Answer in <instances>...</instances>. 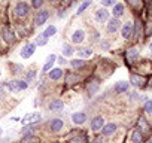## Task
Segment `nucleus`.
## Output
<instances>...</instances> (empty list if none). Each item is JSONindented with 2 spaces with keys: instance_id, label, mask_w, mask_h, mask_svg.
I'll return each mask as SVG.
<instances>
[{
  "instance_id": "nucleus-16",
  "label": "nucleus",
  "mask_w": 152,
  "mask_h": 143,
  "mask_svg": "<svg viewBox=\"0 0 152 143\" xmlns=\"http://www.w3.org/2000/svg\"><path fill=\"white\" fill-rule=\"evenodd\" d=\"M115 131H116V124L109 122V124H104V127L102 128V131H100V133H102L103 136H106V137H107V136H112Z\"/></svg>"
},
{
  "instance_id": "nucleus-13",
  "label": "nucleus",
  "mask_w": 152,
  "mask_h": 143,
  "mask_svg": "<svg viewBox=\"0 0 152 143\" xmlns=\"http://www.w3.org/2000/svg\"><path fill=\"white\" fill-rule=\"evenodd\" d=\"M96 20L99 23H104V21H109V11L106 8H102V9H97L96 11Z\"/></svg>"
},
{
  "instance_id": "nucleus-35",
  "label": "nucleus",
  "mask_w": 152,
  "mask_h": 143,
  "mask_svg": "<svg viewBox=\"0 0 152 143\" xmlns=\"http://www.w3.org/2000/svg\"><path fill=\"white\" fill-rule=\"evenodd\" d=\"M145 112L146 113H152V100H148L146 103H145Z\"/></svg>"
},
{
  "instance_id": "nucleus-14",
  "label": "nucleus",
  "mask_w": 152,
  "mask_h": 143,
  "mask_svg": "<svg viewBox=\"0 0 152 143\" xmlns=\"http://www.w3.org/2000/svg\"><path fill=\"white\" fill-rule=\"evenodd\" d=\"M119 28H121V21L118 18H112V20L107 21V31L109 33H115Z\"/></svg>"
},
{
  "instance_id": "nucleus-30",
  "label": "nucleus",
  "mask_w": 152,
  "mask_h": 143,
  "mask_svg": "<svg viewBox=\"0 0 152 143\" xmlns=\"http://www.w3.org/2000/svg\"><path fill=\"white\" fill-rule=\"evenodd\" d=\"M70 64H72V67H75V69H81V67L85 66V61H84L82 58H75V60L70 61Z\"/></svg>"
},
{
  "instance_id": "nucleus-25",
  "label": "nucleus",
  "mask_w": 152,
  "mask_h": 143,
  "mask_svg": "<svg viewBox=\"0 0 152 143\" xmlns=\"http://www.w3.org/2000/svg\"><path fill=\"white\" fill-rule=\"evenodd\" d=\"M55 60H57V57H55L54 54H52V55H49V57L46 58V63H45V66H43V72H49V70L52 69V66H54Z\"/></svg>"
},
{
  "instance_id": "nucleus-21",
  "label": "nucleus",
  "mask_w": 152,
  "mask_h": 143,
  "mask_svg": "<svg viewBox=\"0 0 152 143\" xmlns=\"http://www.w3.org/2000/svg\"><path fill=\"white\" fill-rule=\"evenodd\" d=\"M63 107H64V103H63V100H52L51 103H49V110H54V112H60V110H63Z\"/></svg>"
},
{
  "instance_id": "nucleus-11",
  "label": "nucleus",
  "mask_w": 152,
  "mask_h": 143,
  "mask_svg": "<svg viewBox=\"0 0 152 143\" xmlns=\"http://www.w3.org/2000/svg\"><path fill=\"white\" fill-rule=\"evenodd\" d=\"M103 127H104V119H103L102 116H96V118L91 121V130H93V131L99 133V131H102Z\"/></svg>"
},
{
  "instance_id": "nucleus-34",
  "label": "nucleus",
  "mask_w": 152,
  "mask_h": 143,
  "mask_svg": "<svg viewBox=\"0 0 152 143\" xmlns=\"http://www.w3.org/2000/svg\"><path fill=\"white\" fill-rule=\"evenodd\" d=\"M100 3L104 8H109V6H115L116 5V0H100Z\"/></svg>"
},
{
  "instance_id": "nucleus-42",
  "label": "nucleus",
  "mask_w": 152,
  "mask_h": 143,
  "mask_svg": "<svg viewBox=\"0 0 152 143\" xmlns=\"http://www.w3.org/2000/svg\"><path fill=\"white\" fill-rule=\"evenodd\" d=\"M143 143H152V136H149V137H148V139H146Z\"/></svg>"
},
{
  "instance_id": "nucleus-38",
  "label": "nucleus",
  "mask_w": 152,
  "mask_h": 143,
  "mask_svg": "<svg viewBox=\"0 0 152 143\" xmlns=\"http://www.w3.org/2000/svg\"><path fill=\"white\" fill-rule=\"evenodd\" d=\"M146 24H149V27L146 26V34H148V37L152 34V21H149V23H146Z\"/></svg>"
},
{
  "instance_id": "nucleus-29",
  "label": "nucleus",
  "mask_w": 152,
  "mask_h": 143,
  "mask_svg": "<svg viewBox=\"0 0 152 143\" xmlns=\"http://www.w3.org/2000/svg\"><path fill=\"white\" fill-rule=\"evenodd\" d=\"M20 143H40V139L36 136H26Z\"/></svg>"
},
{
  "instance_id": "nucleus-31",
  "label": "nucleus",
  "mask_w": 152,
  "mask_h": 143,
  "mask_svg": "<svg viewBox=\"0 0 152 143\" xmlns=\"http://www.w3.org/2000/svg\"><path fill=\"white\" fill-rule=\"evenodd\" d=\"M91 3H93L91 0H87V2H84V3L79 6V9H78V12H76V14H78V15H81V14H82L85 9H88V6H91Z\"/></svg>"
},
{
  "instance_id": "nucleus-40",
  "label": "nucleus",
  "mask_w": 152,
  "mask_h": 143,
  "mask_svg": "<svg viewBox=\"0 0 152 143\" xmlns=\"http://www.w3.org/2000/svg\"><path fill=\"white\" fill-rule=\"evenodd\" d=\"M36 76V73L34 72H30V73H27V81H30V79H33Z\"/></svg>"
},
{
  "instance_id": "nucleus-33",
  "label": "nucleus",
  "mask_w": 152,
  "mask_h": 143,
  "mask_svg": "<svg viewBox=\"0 0 152 143\" xmlns=\"http://www.w3.org/2000/svg\"><path fill=\"white\" fill-rule=\"evenodd\" d=\"M46 43H48V39H46L43 34L37 36V39H36V45H40V46H43V45H46Z\"/></svg>"
},
{
  "instance_id": "nucleus-1",
  "label": "nucleus",
  "mask_w": 152,
  "mask_h": 143,
  "mask_svg": "<svg viewBox=\"0 0 152 143\" xmlns=\"http://www.w3.org/2000/svg\"><path fill=\"white\" fill-rule=\"evenodd\" d=\"M67 139H69V143H88V136L82 130H76Z\"/></svg>"
},
{
  "instance_id": "nucleus-5",
  "label": "nucleus",
  "mask_w": 152,
  "mask_h": 143,
  "mask_svg": "<svg viewBox=\"0 0 152 143\" xmlns=\"http://www.w3.org/2000/svg\"><path fill=\"white\" fill-rule=\"evenodd\" d=\"M127 5L131 8L133 12H142L145 9V0H125Z\"/></svg>"
},
{
  "instance_id": "nucleus-8",
  "label": "nucleus",
  "mask_w": 152,
  "mask_h": 143,
  "mask_svg": "<svg viewBox=\"0 0 152 143\" xmlns=\"http://www.w3.org/2000/svg\"><path fill=\"white\" fill-rule=\"evenodd\" d=\"M148 81H146V78L145 76H140V75H131L130 76V84L131 85H134V87H137V88H142V87H145V84H146Z\"/></svg>"
},
{
  "instance_id": "nucleus-10",
  "label": "nucleus",
  "mask_w": 152,
  "mask_h": 143,
  "mask_svg": "<svg viewBox=\"0 0 152 143\" xmlns=\"http://www.w3.org/2000/svg\"><path fill=\"white\" fill-rule=\"evenodd\" d=\"M34 51H36V43H27V45L21 49V57H23L24 60H27V58H30V57L34 54Z\"/></svg>"
},
{
  "instance_id": "nucleus-24",
  "label": "nucleus",
  "mask_w": 152,
  "mask_h": 143,
  "mask_svg": "<svg viewBox=\"0 0 152 143\" xmlns=\"http://www.w3.org/2000/svg\"><path fill=\"white\" fill-rule=\"evenodd\" d=\"M128 85H130L128 82H122V81H121V82L115 84V88H113V90H115L116 94H122V93H125V91L128 90Z\"/></svg>"
},
{
  "instance_id": "nucleus-2",
  "label": "nucleus",
  "mask_w": 152,
  "mask_h": 143,
  "mask_svg": "<svg viewBox=\"0 0 152 143\" xmlns=\"http://www.w3.org/2000/svg\"><path fill=\"white\" fill-rule=\"evenodd\" d=\"M136 128L143 134V136H151V125H149V122L143 118V116H140L139 119H137V124H136Z\"/></svg>"
},
{
  "instance_id": "nucleus-46",
  "label": "nucleus",
  "mask_w": 152,
  "mask_h": 143,
  "mask_svg": "<svg viewBox=\"0 0 152 143\" xmlns=\"http://www.w3.org/2000/svg\"><path fill=\"white\" fill-rule=\"evenodd\" d=\"M149 48H151V49H152V42H151V45H149Z\"/></svg>"
},
{
  "instance_id": "nucleus-23",
  "label": "nucleus",
  "mask_w": 152,
  "mask_h": 143,
  "mask_svg": "<svg viewBox=\"0 0 152 143\" xmlns=\"http://www.w3.org/2000/svg\"><path fill=\"white\" fill-rule=\"evenodd\" d=\"M131 142L133 143H143L145 140H143V134L137 130V128H134L133 131H131Z\"/></svg>"
},
{
  "instance_id": "nucleus-3",
  "label": "nucleus",
  "mask_w": 152,
  "mask_h": 143,
  "mask_svg": "<svg viewBox=\"0 0 152 143\" xmlns=\"http://www.w3.org/2000/svg\"><path fill=\"white\" fill-rule=\"evenodd\" d=\"M14 12H15V15H17V17L24 18V17H27V15H28V12H30V6H28L26 2H20V3H17V5H15Z\"/></svg>"
},
{
  "instance_id": "nucleus-32",
  "label": "nucleus",
  "mask_w": 152,
  "mask_h": 143,
  "mask_svg": "<svg viewBox=\"0 0 152 143\" xmlns=\"http://www.w3.org/2000/svg\"><path fill=\"white\" fill-rule=\"evenodd\" d=\"M79 57H91L93 55V51L90 48H85V49H79Z\"/></svg>"
},
{
  "instance_id": "nucleus-45",
  "label": "nucleus",
  "mask_w": 152,
  "mask_h": 143,
  "mask_svg": "<svg viewBox=\"0 0 152 143\" xmlns=\"http://www.w3.org/2000/svg\"><path fill=\"white\" fill-rule=\"evenodd\" d=\"M49 2H51V3H54V2H58V0H49Z\"/></svg>"
},
{
  "instance_id": "nucleus-43",
  "label": "nucleus",
  "mask_w": 152,
  "mask_h": 143,
  "mask_svg": "<svg viewBox=\"0 0 152 143\" xmlns=\"http://www.w3.org/2000/svg\"><path fill=\"white\" fill-rule=\"evenodd\" d=\"M94 143H103V142H102V140H100V139H97V140H96V142H94Z\"/></svg>"
},
{
  "instance_id": "nucleus-28",
  "label": "nucleus",
  "mask_w": 152,
  "mask_h": 143,
  "mask_svg": "<svg viewBox=\"0 0 152 143\" xmlns=\"http://www.w3.org/2000/svg\"><path fill=\"white\" fill-rule=\"evenodd\" d=\"M55 33H57V27H55V26H49V27H48V28H46V30H45L42 34H43L46 39H49V37H51V36H54Z\"/></svg>"
},
{
  "instance_id": "nucleus-26",
  "label": "nucleus",
  "mask_w": 152,
  "mask_h": 143,
  "mask_svg": "<svg viewBox=\"0 0 152 143\" xmlns=\"http://www.w3.org/2000/svg\"><path fill=\"white\" fill-rule=\"evenodd\" d=\"M61 49H63V57H70V55H73V52H75V49H73L72 45H69V43H64Z\"/></svg>"
},
{
  "instance_id": "nucleus-17",
  "label": "nucleus",
  "mask_w": 152,
  "mask_h": 143,
  "mask_svg": "<svg viewBox=\"0 0 152 143\" xmlns=\"http://www.w3.org/2000/svg\"><path fill=\"white\" fill-rule=\"evenodd\" d=\"M72 121L76 124V125H82L85 121H87V115L84 112H76L72 115Z\"/></svg>"
},
{
  "instance_id": "nucleus-39",
  "label": "nucleus",
  "mask_w": 152,
  "mask_h": 143,
  "mask_svg": "<svg viewBox=\"0 0 152 143\" xmlns=\"http://www.w3.org/2000/svg\"><path fill=\"white\" fill-rule=\"evenodd\" d=\"M109 46H110V43H109L107 40H103V42H102V48H103V49H109Z\"/></svg>"
},
{
  "instance_id": "nucleus-48",
  "label": "nucleus",
  "mask_w": 152,
  "mask_h": 143,
  "mask_svg": "<svg viewBox=\"0 0 152 143\" xmlns=\"http://www.w3.org/2000/svg\"><path fill=\"white\" fill-rule=\"evenodd\" d=\"M151 54H152V49H151Z\"/></svg>"
},
{
  "instance_id": "nucleus-44",
  "label": "nucleus",
  "mask_w": 152,
  "mask_h": 143,
  "mask_svg": "<svg viewBox=\"0 0 152 143\" xmlns=\"http://www.w3.org/2000/svg\"><path fill=\"white\" fill-rule=\"evenodd\" d=\"M149 87H151V88H152V79H151V81H149Z\"/></svg>"
},
{
  "instance_id": "nucleus-22",
  "label": "nucleus",
  "mask_w": 152,
  "mask_h": 143,
  "mask_svg": "<svg viewBox=\"0 0 152 143\" xmlns=\"http://www.w3.org/2000/svg\"><path fill=\"white\" fill-rule=\"evenodd\" d=\"M3 40L6 42V43H12L14 40H15V34H14V31H11L8 27L6 28H3Z\"/></svg>"
},
{
  "instance_id": "nucleus-47",
  "label": "nucleus",
  "mask_w": 152,
  "mask_h": 143,
  "mask_svg": "<svg viewBox=\"0 0 152 143\" xmlns=\"http://www.w3.org/2000/svg\"><path fill=\"white\" fill-rule=\"evenodd\" d=\"M0 76H2V72H0Z\"/></svg>"
},
{
  "instance_id": "nucleus-6",
  "label": "nucleus",
  "mask_w": 152,
  "mask_h": 143,
  "mask_svg": "<svg viewBox=\"0 0 152 143\" xmlns=\"http://www.w3.org/2000/svg\"><path fill=\"white\" fill-rule=\"evenodd\" d=\"M99 88H100V79H99V78H93V79L88 82V85H87L88 96H90V97H93V96L99 91Z\"/></svg>"
},
{
  "instance_id": "nucleus-27",
  "label": "nucleus",
  "mask_w": 152,
  "mask_h": 143,
  "mask_svg": "<svg viewBox=\"0 0 152 143\" xmlns=\"http://www.w3.org/2000/svg\"><path fill=\"white\" fill-rule=\"evenodd\" d=\"M137 54H139V49H137L136 46L130 48V49L127 51V58H128V61H133V60L137 57Z\"/></svg>"
},
{
  "instance_id": "nucleus-37",
  "label": "nucleus",
  "mask_w": 152,
  "mask_h": 143,
  "mask_svg": "<svg viewBox=\"0 0 152 143\" xmlns=\"http://www.w3.org/2000/svg\"><path fill=\"white\" fill-rule=\"evenodd\" d=\"M31 131H33V127H31V125H28V127L26 125V127L23 128V134H24V136H31Z\"/></svg>"
},
{
  "instance_id": "nucleus-7",
  "label": "nucleus",
  "mask_w": 152,
  "mask_h": 143,
  "mask_svg": "<svg viewBox=\"0 0 152 143\" xmlns=\"http://www.w3.org/2000/svg\"><path fill=\"white\" fill-rule=\"evenodd\" d=\"M40 119H42L40 113H37V112H33V113H28V115H26V118L23 119V122H24L26 125H33V124H37V122H40Z\"/></svg>"
},
{
  "instance_id": "nucleus-19",
  "label": "nucleus",
  "mask_w": 152,
  "mask_h": 143,
  "mask_svg": "<svg viewBox=\"0 0 152 143\" xmlns=\"http://www.w3.org/2000/svg\"><path fill=\"white\" fill-rule=\"evenodd\" d=\"M63 125H64V122H63L60 118H55V119H52V121H51L49 128H51V131H52V133H58V131L63 128Z\"/></svg>"
},
{
  "instance_id": "nucleus-20",
  "label": "nucleus",
  "mask_w": 152,
  "mask_h": 143,
  "mask_svg": "<svg viewBox=\"0 0 152 143\" xmlns=\"http://www.w3.org/2000/svg\"><path fill=\"white\" fill-rule=\"evenodd\" d=\"M124 11H125L124 5H122V3H116V5L112 8V15H113V18H118V20H119V17L124 15Z\"/></svg>"
},
{
  "instance_id": "nucleus-18",
  "label": "nucleus",
  "mask_w": 152,
  "mask_h": 143,
  "mask_svg": "<svg viewBox=\"0 0 152 143\" xmlns=\"http://www.w3.org/2000/svg\"><path fill=\"white\" fill-rule=\"evenodd\" d=\"M48 76H49L51 81H58V79H61V76H63V70H61L60 67L51 69V70L48 72Z\"/></svg>"
},
{
  "instance_id": "nucleus-12",
  "label": "nucleus",
  "mask_w": 152,
  "mask_h": 143,
  "mask_svg": "<svg viewBox=\"0 0 152 143\" xmlns=\"http://www.w3.org/2000/svg\"><path fill=\"white\" fill-rule=\"evenodd\" d=\"M85 40V31L84 30H76V31H73V34H72V42L75 43V45H79V43H82Z\"/></svg>"
},
{
  "instance_id": "nucleus-49",
  "label": "nucleus",
  "mask_w": 152,
  "mask_h": 143,
  "mask_svg": "<svg viewBox=\"0 0 152 143\" xmlns=\"http://www.w3.org/2000/svg\"><path fill=\"white\" fill-rule=\"evenodd\" d=\"M0 96H2V93H0Z\"/></svg>"
},
{
  "instance_id": "nucleus-41",
  "label": "nucleus",
  "mask_w": 152,
  "mask_h": 143,
  "mask_svg": "<svg viewBox=\"0 0 152 143\" xmlns=\"http://www.w3.org/2000/svg\"><path fill=\"white\" fill-rule=\"evenodd\" d=\"M58 61H60V64H66V63H67V61L64 60V57H60V58H58Z\"/></svg>"
},
{
  "instance_id": "nucleus-15",
  "label": "nucleus",
  "mask_w": 152,
  "mask_h": 143,
  "mask_svg": "<svg viewBox=\"0 0 152 143\" xmlns=\"http://www.w3.org/2000/svg\"><path fill=\"white\" fill-rule=\"evenodd\" d=\"M121 34L124 39H130L133 36V23H125L121 28Z\"/></svg>"
},
{
  "instance_id": "nucleus-36",
  "label": "nucleus",
  "mask_w": 152,
  "mask_h": 143,
  "mask_svg": "<svg viewBox=\"0 0 152 143\" xmlns=\"http://www.w3.org/2000/svg\"><path fill=\"white\" fill-rule=\"evenodd\" d=\"M42 5H43V0H31V6L34 9H39Z\"/></svg>"
},
{
  "instance_id": "nucleus-4",
  "label": "nucleus",
  "mask_w": 152,
  "mask_h": 143,
  "mask_svg": "<svg viewBox=\"0 0 152 143\" xmlns=\"http://www.w3.org/2000/svg\"><path fill=\"white\" fill-rule=\"evenodd\" d=\"M6 87L11 90V91H14V93H18V91H23V90H27V82H24V81H12V82H8L6 84Z\"/></svg>"
},
{
  "instance_id": "nucleus-9",
  "label": "nucleus",
  "mask_w": 152,
  "mask_h": 143,
  "mask_svg": "<svg viewBox=\"0 0 152 143\" xmlns=\"http://www.w3.org/2000/svg\"><path fill=\"white\" fill-rule=\"evenodd\" d=\"M48 18H49V12H48V11H40V12H37L36 17H34V24H36L37 27H40V26H43V24L46 23Z\"/></svg>"
}]
</instances>
